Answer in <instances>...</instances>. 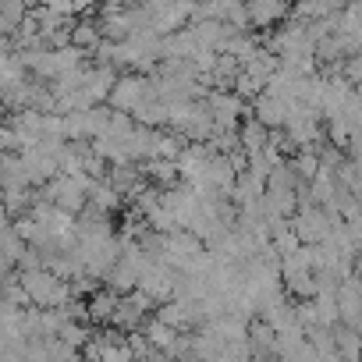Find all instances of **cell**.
I'll use <instances>...</instances> for the list:
<instances>
[{
  "mask_svg": "<svg viewBox=\"0 0 362 362\" xmlns=\"http://www.w3.org/2000/svg\"><path fill=\"white\" fill-rule=\"evenodd\" d=\"M114 305H117V295H114V291H93V295H89V320L110 323Z\"/></svg>",
  "mask_w": 362,
  "mask_h": 362,
  "instance_id": "7a4b0ae2",
  "label": "cell"
},
{
  "mask_svg": "<svg viewBox=\"0 0 362 362\" xmlns=\"http://www.w3.org/2000/svg\"><path fill=\"white\" fill-rule=\"evenodd\" d=\"M245 18H249V29H274L284 15H288V4L284 0H245Z\"/></svg>",
  "mask_w": 362,
  "mask_h": 362,
  "instance_id": "6da1fadb",
  "label": "cell"
}]
</instances>
